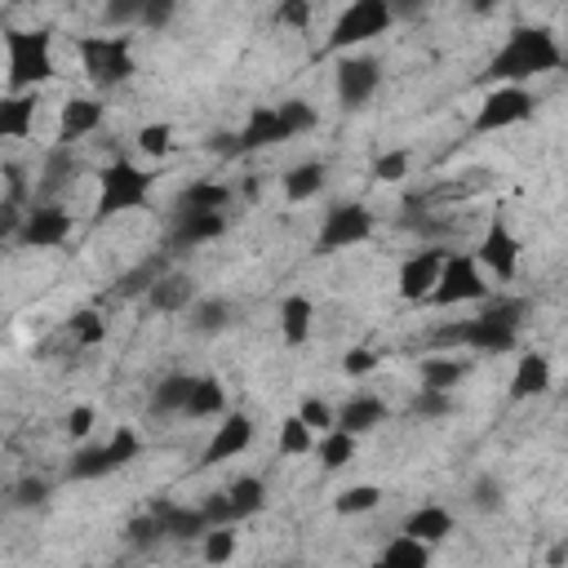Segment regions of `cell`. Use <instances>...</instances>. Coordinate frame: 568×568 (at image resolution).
<instances>
[{
  "instance_id": "41",
  "label": "cell",
  "mask_w": 568,
  "mask_h": 568,
  "mask_svg": "<svg viewBox=\"0 0 568 568\" xmlns=\"http://www.w3.org/2000/svg\"><path fill=\"white\" fill-rule=\"evenodd\" d=\"M312 444H316V431L294 413V418H284V427H280V453H290V457H303V453H312Z\"/></svg>"
},
{
  "instance_id": "3",
  "label": "cell",
  "mask_w": 568,
  "mask_h": 568,
  "mask_svg": "<svg viewBox=\"0 0 568 568\" xmlns=\"http://www.w3.org/2000/svg\"><path fill=\"white\" fill-rule=\"evenodd\" d=\"M6 72H10V94H36L54 76V36L50 32H6Z\"/></svg>"
},
{
  "instance_id": "58",
  "label": "cell",
  "mask_w": 568,
  "mask_h": 568,
  "mask_svg": "<svg viewBox=\"0 0 568 568\" xmlns=\"http://www.w3.org/2000/svg\"><path fill=\"white\" fill-rule=\"evenodd\" d=\"M284 568H294V564H284Z\"/></svg>"
},
{
  "instance_id": "24",
  "label": "cell",
  "mask_w": 568,
  "mask_h": 568,
  "mask_svg": "<svg viewBox=\"0 0 568 568\" xmlns=\"http://www.w3.org/2000/svg\"><path fill=\"white\" fill-rule=\"evenodd\" d=\"M36 107H41L36 94H6V103H0V138H28L36 125Z\"/></svg>"
},
{
  "instance_id": "36",
  "label": "cell",
  "mask_w": 568,
  "mask_h": 568,
  "mask_svg": "<svg viewBox=\"0 0 568 568\" xmlns=\"http://www.w3.org/2000/svg\"><path fill=\"white\" fill-rule=\"evenodd\" d=\"M227 409V387L218 378H200L196 391H191V404H187V418H218Z\"/></svg>"
},
{
  "instance_id": "11",
  "label": "cell",
  "mask_w": 568,
  "mask_h": 568,
  "mask_svg": "<svg viewBox=\"0 0 568 568\" xmlns=\"http://www.w3.org/2000/svg\"><path fill=\"white\" fill-rule=\"evenodd\" d=\"M444 262H449V253L440 244H427V249L409 253L400 262V298L404 303H427L435 294L440 275H444Z\"/></svg>"
},
{
  "instance_id": "51",
  "label": "cell",
  "mask_w": 568,
  "mask_h": 568,
  "mask_svg": "<svg viewBox=\"0 0 568 568\" xmlns=\"http://www.w3.org/2000/svg\"><path fill=\"white\" fill-rule=\"evenodd\" d=\"M173 14H178L173 0H143V23H138V28L160 32V28H169V19H173Z\"/></svg>"
},
{
  "instance_id": "22",
  "label": "cell",
  "mask_w": 568,
  "mask_h": 568,
  "mask_svg": "<svg viewBox=\"0 0 568 568\" xmlns=\"http://www.w3.org/2000/svg\"><path fill=\"white\" fill-rule=\"evenodd\" d=\"M227 200H231V191L218 182V178H200V182H191V187H182L178 191V213H227Z\"/></svg>"
},
{
  "instance_id": "25",
  "label": "cell",
  "mask_w": 568,
  "mask_h": 568,
  "mask_svg": "<svg viewBox=\"0 0 568 568\" xmlns=\"http://www.w3.org/2000/svg\"><path fill=\"white\" fill-rule=\"evenodd\" d=\"M471 360H457V356H427L422 360V391H453L471 378Z\"/></svg>"
},
{
  "instance_id": "9",
  "label": "cell",
  "mask_w": 568,
  "mask_h": 568,
  "mask_svg": "<svg viewBox=\"0 0 568 568\" xmlns=\"http://www.w3.org/2000/svg\"><path fill=\"white\" fill-rule=\"evenodd\" d=\"M533 112H537V98L524 85H497L484 94V103L475 112V134H497V129L524 125V120H533Z\"/></svg>"
},
{
  "instance_id": "42",
  "label": "cell",
  "mask_w": 568,
  "mask_h": 568,
  "mask_svg": "<svg viewBox=\"0 0 568 568\" xmlns=\"http://www.w3.org/2000/svg\"><path fill=\"white\" fill-rule=\"evenodd\" d=\"M409 413L422 418V422H440V418L453 413V396L449 391H418L413 404H409Z\"/></svg>"
},
{
  "instance_id": "49",
  "label": "cell",
  "mask_w": 568,
  "mask_h": 568,
  "mask_svg": "<svg viewBox=\"0 0 568 568\" xmlns=\"http://www.w3.org/2000/svg\"><path fill=\"white\" fill-rule=\"evenodd\" d=\"M404 173H409V151H382L374 160V178L378 182H400Z\"/></svg>"
},
{
  "instance_id": "38",
  "label": "cell",
  "mask_w": 568,
  "mask_h": 568,
  "mask_svg": "<svg viewBox=\"0 0 568 568\" xmlns=\"http://www.w3.org/2000/svg\"><path fill=\"white\" fill-rule=\"evenodd\" d=\"M316 453H320V466H325V471H343L347 462H356V435L329 431V435H320Z\"/></svg>"
},
{
  "instance_id": "52",
  "label": "cell",
  "mask_w": 568,
  "mask_h": 568,
  "mask_svg": "<svg viewBox=\"0 0 568 568\" xmlns=\"http://www.w3.org/2000/svg\"><path fill=\"white\" fill-rule=\"evenodd\" d=\"M275 23L280 28H307L312 23V6L307 0H284V6H275Z\"/></svg>"
},
{
  "instance_id": "33",
  "label": "cell",
  "mask_w": 568,
  "mask_h": 568,
  "mask_svg": "<svg viewBox=\"0 0 568 568\" xmlns=\"http://www.w3.org/2000/svg\"><path fill=\"white\" fill-rule=\"evenodd\" d=\"M275 116H280V134H284V143L290 138H298V134H312L316 129V107L307 103V98H284L280 107H275Z\"/></svg>"
},
{
  "instance_id": "44",
  "label": "cell",
  "mask_w": 568,
  "mask_h": 568,
  "mask_svg": "<svg viewBox=\"0 0 568 568\" xmlns=\"http://www.w3.org/2000/svg\"><path fill=\"white\" fill-rule=\"evenodd\" d=\"M298 418L316 431V435H329V431H338V413L320 400V396H312V400H303V409H298Z\"/></svg>"
},
{
  "instance_id": "31",
  "label": "cell",
  "mask_w": 568,
  "mask_h": 568,
  "mask_svg": "<svg viewBox=\"0 0 568 568\" xmlns=\"http://www.w3.org/2000/svg\"><path fill=\"white\" fill-rule=\"evenodd\" d=\"M67 178H76V156H72V147L63 143V147H54L50 151V160H45V173H41V187H36V204H54L50 196L54 191H63L67 187Z\"/></svg>"
},
{
  "instance_id": "21",
  "label": "cell",
  "mask_w": 568,
  "mask_h": 568,
  "mask_svg": "<svg viewBox=\"0 0 568 568\" xmlns=\"http://www.w3.org/2000/svg\"><path fill=\"white\" fill-rule=\"evenodd\" d=\"M546 391H550V360H546L541 351L519 356V365H515V374H511V400L519 404V400H537V396H546Z\"/></svg>"
},
{
  "instance_id": "46",
  "label": "cell",
  "mask_w": 568,
  "mask_h": 568,
  "mask_svg": "<svg viewBox=\"0 0 568 568\" xmlns=\"http://www.w3.org/2000/svg\"><path fill=\"white\" fill-rule=\"evenodd\" d=\"M169 147H173V129H169V125H143V129H138V151H143V156L160 160Z\"/></svg>"
},
{
  "instance_id": "7",
  "label": "cell",
  "mask_w": 568,
  "mask_h": 568,
  "mask_svg": "<svg viewBox=\"0 0 568 568\" xmlns=\"http://www.w3.org/2000/svg\"><path fill=\"white\" fill-rule=\"evenodd\" d=\"M488 298V284L484 271L475 262V253H449L444 275L435 284V294L427 298L431 307H462V303H484Z\"/></svg>"
},
{
  "instance_id": "26",
  "label": "cell",
  "mask_w": 568,
  "mask_h": 568,
  "mask_svg": "<svg viewBox=\"0 0 568 568\" xmlns=\"http://www.w3.org/2000/svg\"><path fill=\"white\" fill-rule=\"evenodd\" d=\"M196 382H200V378H191V374H165V378L156 382V391H151V413H160V418L187 413Z\"/></svg>"
},
{
  "instance_id": "4",
  "label": "cell",
  "mask_w": 568,
  "mask_h": 568,
  "mask_svg": "<svg viewBox=\"0 0 568 568\" xmlns=\"http://www.w3.org/2000/svg\"><path fill=\"white\" fill-rule=\"evenodd\" d=\"M76 50H81V63H85V76H90L94 90H120L138 72L134 41L120 36V32L116 36H81Z\"/></svg>"
},
{
  "instance_id": "37",
  "label": "cell",
  "mask_w": 568,
  "mask_h": 568,
  "mask_svg": "<svg viewBox=\"0 0 568 568\" xmlns=\"http://www.w3.org/2000/svg\"><path fill=\"white\" fill-rule=\"evenodd\" d=\"M466 497H471V506H475L480 515H497V511L506 506V484H502L493 471H484V475L471 480V493H466Z\"/></svg>"
},
{
  "instance_id": "43",
  "label": "cell",
  "mask_w": 568,
  "mask_h": 568,
  "mask_svg": "<svg viewBox=\"0 0 568 568\" xmlns=\"http://www.w3.org/2000/svg\"><path fill=\"white\" fill-rule=\"evenodd\" d=\"M200 555H204V564H209V568L231 564V555H235V533H231V528H213V533L204 537Z\"/></svg>"
},
{
  "instance_id": "57",
  "label": "cell",
  "mask_w": 568,
  "mask_h": 568,
  "mask_svg": "<svg viewBox=\"0 0 568 568\" xmlns=\"http://www.w3.org/2000/svg\"><path fill=\"white\" fill-rule=\"evenodd\" d=\"M564 63H568V50H564Z\"/></svg>"
},
{
  "instance_id": "20",
  "label": "cell",
  "mask_w": 568,
  "mask_h": 568,
  "mask_svg": "<svg viewBox=\"0 0 568 568\" xmlns=\"http://www.w3.org/2000/svg\"><path fill=\"white\" fill-rule=\"evenodd\" d=\"M400 533L413 537V541H422V546H440V541L453 533V511L440 506V502H427V506H418V511L404 519Z\"/></svg>"
},
{
  "instance_id": "15",
  "label": "cell",
  "mask_w": 568,
  "mask_h": 568,
  "mask_svg": "<svg viewBox=\"0 0 568 568\" xmlns=\"http://www.w3.org/2000/svg\"><path fill=\"white\" fill-rule=\"evenodd\" d=\"M147 307L160 316H187L196 307V280L187 271H165L156 280V290L147 294Z\"/></svg>"
},
{
  "instance_id": "48",
  "label": "cell",
  "mask_w": 568,
  "mask_h": 568,
  "mask_svg": "<svg viewBox=\"0 0 568 568\" xmlns=\"http://www.w3.org/2000/svg\"><path fill=\"white\" fill-rule=\"evenodd\" d=\"M160 537H165V519H160V511L138 515V519L129 524V541H134V546H156Z\"/></svg>"
},
{
  "instance_id": "2",
  "label": "cell",
  "mask_w": 568,
  "mask_h": 568,
  "mask_svg": "<svg viewBox=\"0 0 568 568\" xmlns=\"http://www.w3.org/2000/svg\"><path fill=\"white\" fill-rule=\"evenodd\" d=\"M564 67V45L550 28L533 23V28H515L506 36V45L488 59L484 67V85H524L533 76H546V72H559Z\"/></svg>"
},
{
  "instance_id": "29",
  "label": "cell",
  "mask_w": 568,
  "mask_h": 568,
  "mask_svg": "<svg viewBox=\"0 0 568 568\" xmlns=\"http://www.w3.org/2000/svg\"><path fill=\"white\" fill-rule=\"evenodd\" d=\"M156 511H160V519H165V537H173V541L209 537V519L200 515V506H173V502H165V506H156Z\"/></svg>"
},
{
  "instance_id": "54",
  "label": "cell",
  "mask_w": 568,
  "mask_h": 568,
  "mask_svg": "<svg viewBox=\"0 0 568 568\" xmlns=\"http://www.w3.org/2000/svg\"><path fill=\"white\" fill-rule=\"evenodd\" d=\"M94 418H98V413H94L90 404H76V409L67 413V435H76V440L90 435V431H94Z\"/></svg>"
},
{
  "instance_id": "56",
  "label": "cell",
  "mask_w": 568,
  "mask_h": 568,
  "mask_svg": "<svg viewBox=\"0 0 568 568\" xmlns=\"http://www.w3.org/2000/svg\"><path fill=\"white\" fill-rule=\"evenodd\" d=\"M564 559H568V537H564V541H555V550H550V568H559Z\"/></svg>"
},
{
  "instance_id": "10",
  "label": "cell",
  "mask_w": 568,
  "mask_h": 568,
  "mask_svg": "<svg viewBox=\"0 0 568 568\" xmlns=\"http://www.w3.org/2000/svg\"><path fill=\"white\" fill-rule=\"evenodd\" d=\"M374 235V209L369 204H334L320 222V235H316V253H343V249H356Z\"/></svg>"
},
{
  "instance_id": "14",
  "label": "cell",
  "mask_w": 568,
  "mask_h": 568,
  "mask_svg": "<svg viewBox=\"0 0 568 568\" xmlns=\"http://www.w3.org/2000/svg\"><path fill=\"white\" fill-rule=\"evenodd\" d=\"M67 235H72V213L63 204H32L28 222L19 231V244L23 249H59Z\"/></svg>"
},
{
  "instance_id": "35",
  "label": "cell",
  "mask_w": 568,
  "mask_h": 568,
  "mask_svg": "<svg viewBox=\"0 0 568 568\" xmlns=\"http://www.w3.org/2000/svg\"><path fill=\"white\" fill-rule=\"evenodd\" d=\"M160 275H165L160 262H138V266H129V271L116 280V298H147V294L156 290Z\"/></svg>"
},
{
  "instance_id": "40",
  "label": "cell",
  "mask_w": 568,
  "mask_h": 568,
  "mask_svg": "<svg viewBox=\"0 0 568 568\" xmlns=\"http://www.w3.org/2000/svg\"><path fill=\"white\" fill-rule=\"evenodd\" d=\"M378 506H382V488L378 484H351L334 502L338 515H365V511H378Z\"/></svg>"
},
{
  "instance_id": "23",
  "label": "cell",
  "mask_w": 568,
  "mask_h": 568,
  "mask_svg": "<svg viewBox=\"0 0 568 568\" xmlns=\"http://www.w3.org/2000/svg\"><path fill=\"white\" fill-rule=\"evenodd\" d=\"M312 325H316V307H312V298L290 294V298L280 303V334H284V343H290V347H303V343L312 338Z\"/></svg>"
},
{
  "instance_id": "50",
  "label": "cell",
  "mask_w": 568,
  "mask_h": 568,
  "mask_svg": "<svg viewBox=\"0 0 568 568\" xmlns=\"http://www.w3.org/2000/svg\"><path fill=\"white\" fill-rule=\"evenodd\" d=\"M103 23L107 28H129V23H143V0H112L103 10Z\"/></svg>"
},
{
  "instance_id": "47",
  "label": "cell",
  "mask_w": 568,
  "mask_h": 568,
  "mask_svg": "<svg viewBox=\"0 0 568 568\" xmlns=\"http://www.w3.org/2000/svg\"><path fill=\"white\" fill-rule=\"evenodd\" d=\"M200 515L209 519V533H213V528H231V524H235V506H231L227 488L213 493V497H204V502H200Z\"/></svg>"
},
{
  "instance_id": "55",
  "label": "cell",
  "mask_w": 568,
  "mask_h": 568,
  "mask_svg": "<svg viewBox=\"0 0 568 568\" xmlns=\"http://www.w3.org/2000/svg\"><path fill=\"white\" fill-rule=\"evenodd\" d=\"M6 204H19L23 191H28V178H23V165H6Z\"/></svg>"
},
{
  "instance_id": "17",
  "label": "cell",
  "mask_w": 568,
  "mask_h": 568,
  "mask_svg": "<svg viewBox=\"0 0 568 568\" xmlns=\"http://www.w3.org/2000/svg\"><path fill=\"white\" fill-rule=\"evenodd\" d=\"M103 116H107V107L98 98H72L63 107V116H59V138L72 147V143H81L90 134H98L103 129Z\"/></svg>"
},
{
  "instance_id": "53",
  "label": "cell",
  "mask_w": 568,
  "mask_h": 568,
  "mask_svg": "<svg viewBox=\"0 0 568 568\" xmlns=\"http://www.w3.org/2000/svg\"><path fill=\"white\" fill-rule=\"evenodd\" d=\"M369 369H378V351H369V347H351V351H347V360H343V374H347V378H365Z\"/></svg>"
},
{
  "instance_id": "12",
  "label": "cell",
  "mask_w": 568,
  "mask_h": 568,
  "mask_svg": "<svg viewBox=\"0 0 568 568\" xmlns=\"http://www.w3.org/2000/svg\"><path fill=\"white\" fill-rule=\"evenodd\" d=\"M382 85V63L369 59V54H351L338 63V103L347 112H360Z\"/></svg>"
},
{
  "instance_id": "27",
  "label": "cell",
  "mask_w": 568,
  "mask_h": 568,
  "mask_svg": "<svg viewBox=\"0 0 568 568\" xmlns=\"http://www.w3.org/2000/svg\"><path fill=\"white\" fill-rule=\"evenodd\" d=\"M325 182H329V165L325 160H303V165H294L290 173H284V200L303 204V200L320 196Z\"/></svg>"
},
{
  "instance_id": "34",
  "label": "cell",
  "mask_w": 568,
  "mask_h": 568,
  "mask_svg": "<svg viewBox=\"0 0 568 568\" xmlns=\"http://www.w3.org/2000/svg\"><path fill=\"white\" fill-rule=\"evenodd\" d=\"M227 497H231V506H235V519H249V515H257V511L266 506V484H262L257 475H240V480L227 488Z\"/></svg>"
},
{
  "instance_id": "13",
  "label": "cell",
  "mask_w": 568,
  "mask_h": 568,
  "mask_svg": "<svg viewBox=\"0 0 568 568\" xmlns=\"http://www.w3.org/2000/svg\"><path fill=\"white\" fill-rule=\"evenodd\" d=\"M475 262L488 266L502 284L519 275V240H515V231H511L502 218L488 222V231H484V240H480V249H475Z\"/></svg>"
},
{
  "instance_id": "30",
  "label": "cell",
  "mask_w": 568,
  "mask_h": 568,
  "mask_svg": "<svg viewBox=\"0 0 568 568\" xmlns=\"http://www.w3.org/2000/svg\"><path fill=\"white\" fill-rule=\"evenodd\" d=\"M187 325L200 338H218L231 329V303L227 298H196V307L187 312Z\"/></svg>"
},
{
  "instance_id": "8",
  "label": "cell",
  "mask_w": 568,
  "mask_h": 568,
  "mask_svg": "<svg viewBox=\"0 0 568 568\" xmlns=\"http://www.w3.org/2000/svg\"><path fill=\"white\" fill-rule=\"evenodd\" d=\"M391 23H396V10L387 6V0H356V6H347L338 14L334 36H329V50H356V45L382 36Z\"/></svg>"
},
{
  "instance_id": "39",
  "label": "cell",
  "mask_w": 568,
  "mask_h": 568,
  "mask_svg": "<svg viewBox=\"0 0 568 568\" xmlns=\"http://www.w3.org/2000/svg\"><path fill=\"white\" fill-rule=\"evenodd\" d=\"M67 334H72L76 347H103V343H107V320H103L94 307H85V312H76V316L67 320Z\"/></svg>"
},
{
  "instance_id": "45",
  "label": "cell",
  "mask_w": 568,
  "mask_h": 568,
  "mask_svg": "<svg viewBox=\"0 0 568 568\" xmlns=\"http://www.w3.org/2000/svg\"><path fill=\"white\" fill-rule=\"evenodd\" d=\"M45 497H50V484H45L41 475H28V480L14 484L10 506H14V511H32V506H45Z\"/></svg>"
},
{
  "instance_id": "6",
  "label": "cell",
  "mask_w": 568,
  "mask_h": 568,
  "mask_svg": "<svg viewBox=\"0 0 568 568\" xmlns=\"http://www.w3.org/2000/svg\"><path fill=\"white\" fill-rule=\"evenodd\" d=\"M138 453H143V440H138V431H134V427H116L107 444L81 449V453L72 457V466H67V480L85 484V480H103V475H116V471H125L129 462H138Z\"/></svg>"
},
{
  "instance_id": "1",
  "label": "cell",
  "mask_w": 568,
  "mask_h": 568,
  "mask_svg": "<svg viewBox=\"0 0 568 568\" xmlns=\"http://www.w3.org/2000/svg\"><path fill=\"white\" fill-rule=\"evenodd\" d=\"M524 303L519 298H497L488 303L475 320H449V325H435L422 343L427 351L435 356H449V351H484V356H506L515 351L519 343V325H524Z\"/></svg>"
},
{
  "instance_id": "19",
  "label": "cell",
  "mask_w": 568,
  "mask_h": 568,
  "mask_svg": "<svg viewBox=\"0 0 568 568\" xmlns=\"http://www.w3.org/2000/svg\"><path fill=\"white\" fill-rule=\"evenodd\" d=\"M387 422V400H378V396H369V391H360V396H351L343 409H338V431H347V435H369V431H378Z\"/></svg>"
},
{
  "instance_id": "5",
  "label": "cell",
  "mask_w": 568,
  "mask_h": 568,
  "mask_svg": "<svg viewBox=\"0 0 568 568\" xmlns=\"http://www.w3.org/2000/svg\"><path fill=\"white\" fill-rule=\"evenodd\" d=\"M151 182H156V178H151V173H143L134 160H112V165L103 169V187H98L94 218H98V222H107V218H116V213H125V209L147 204Z\"/></svg>"
},
{
  "instance_id": "18",
  "label": "cell",
  "mask_w": 568,
  "mask_h": 568,
  "mask_svg": "<svg viewBox=\"0 0 568 568\" xmlns=\"http://www.w3.org/2000/svg\"><path fill=\"white\" fill-rule=\"evenodd\" d=\"M227 231V213H178L169 231V249H196Z\"/></svg>"
},
{
  "instance_id": "32",
  "label": "cell",
  "mask_w": 568,
  "mask_h": 568,
  "mask_svg": "<svg viewBox=\"0 0 568 568\" xmlns=\"http://www.w3.org/2000/svg\"><path fill=\"white\" fill-rule=\"evenodd\" d=\"M369 568H431V546H422V541H413V537H396Z\"/></svg>"
},
{
  "instance_id": "16",
  "label": "cell",
  "mask_w": 568,
  "mask_h": 568,
  "mask_svg": "<svg viewBox=\"0 0 568 568\" xmlns=\"http://www.w3.org/2000/svg\"><path fill=\"white\" fill-rule=\"evenodd\" d=\"M253 440H257V427H253V418H249V413H227V418H222V427L213 431L209 449H204V462L213 466V462L240 457V453H244Z\"/></svg>"
},
{
  "instance_id": "28",
  "label": "cell",
  "mask_w": 568,
  "mask_h": 568,
  "mask_svg": "<svg viewBox=\"0 0 568 568\" xmlns=\"http://www.w3.org/2000/svg\"><path fill=\"white\" fill-rule=\"evenodd\" d=\"M271 143H284L280 116H275V107H257V112L249 116V125L235 134V156H240V151H262V147H271Z\"/></svg>"
}]
</instances>
